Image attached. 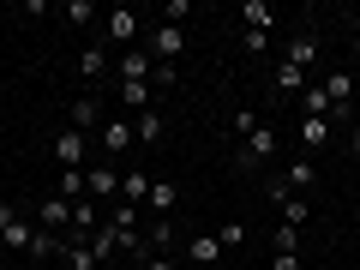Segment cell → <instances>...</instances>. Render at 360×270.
Returning <instances> with one entry per match:
<instances>
[{
    "label": "cell",
    "mask_w": 360,
    "mask_h": 270,
    "mask_svg": "<svg viewBox=\"0 0 360 270\" xmlns=\"http://www.w3.org/2000/svg\"><path fill=\"white\" fill-rule=\"evenodd\" d=\"M162 132H168L162 108H144V115H132V144H144V150H156V144H162Z\"/></svg>",
    "instance_id": "5bb4252c"
},
{
    "label": "cell",
    "mask_w": 360,
    "mask_h": 270,
    "mask_svg": "<svg viewBox=\"0 0 360 270\" xmlns=\"http://www.w3.org/2000/svg\"><path fill=\"white\" fill-rule=\"evenodd\" d=\"M37 229H49V234H66V229H72V205H66L60 193H49V198L37 205Z\"/></svg>",
    "instance_id": "7c38bea8"
},
{
    "label": "cell",
    "mask_w": 360,
    "mask_h": 270,
    "mask_svg": "<svg viewBox=\"0 0 360 270\" xmlns=\"http://www.w3.org/2000/svg\"><path fill=\"white\" fill-rule=\"evenodd\" d=\"M186 258H193L198 270H210L222 258V240H217V234H193V240H186Z\"/></svg>",
    "instance_id": "7402d4cb"
},
{
    "label": "cell",
    "mask_w": 360,
    "mask_h": 270,
    "mask_svg": "<svg viewBox=\"0 0 360 270\" xmlns=\"http://www.w3.org/2000/svg\"><path fill=\"white\" fill-rule=\"evenodd\" d=\"M84 132H72V127H60V132H54V162H60V168H84Z\"/></svg>",
    "instance_id": "9a60e30c"
},
{
    "label": "cell",
    "mask_w": 360,
    "mask_h": 270,
    "mask_svg": "<svg viewBox=\"0 0 360 270\" xmlns=\"http://www.w3.org/2000/svg\"><path fill=\"white\" fill-rule=\"evenodd\" d=\"M96 144H103V156H108V162H120V156L132 150V120L108 115V120H103V132H96Z\"/></svg>",
    "instance_id": "30bf717a"
},
{
    "label": "cell",
    "mask_w": 360,
    "mask_h": 270,
    "mask_svg": "<svg viewBox=\"0 0 360 270\" xmlns=\"http://www.w3.org/2000/svg\"><path fill=\"white\" fill-rule=\"evenodd\" d=\"M144 49H150V60H156V66H174V60H180V49H186V30H180V25H150Z\"/></svg>",
    "instance_id": "8992f818"
},
{
    "label": "cell",
    "mask_w": 360,
    "mask_h": 270,
    "mask_svg": "<svg viewBox=\"0 0 360 270\" xmlns=\"http://www.w3.org/2000/svg\"><path fill=\"white\" fill-rule=\"evenodd\" d=\"M84 193L108 210V205L120 198V168H115V162H90V168H84Z\"/></svg>",
    "instance_id": "52a82bcc"
},
{
    "label": "cell",
    "mask_w": 360,
    "mask_h": 270,
    "mask_svg": "<svg viewBox=\"0 0 360 270\" xmlns=\"http://www.w3.org/2000/svg\"><path fill=\"white\" fill-rule=\"evenodd\" d=\"M234 18H240V30H276V6H270V0H240V6H234Z\"/></svg>",
    "instance_id": "4fadbf2b"
},
{
    "label": "cell",
    "mask_w": 360,
    "mask_h": 270,
    "mask_svg": "<svg viewBox=\"0 0 360 270\" xmlns=\"http://www.w3.org/2000/svg\"><path fill=\"white\" fill-rule=\"evenodd\" d=\"M276 174L288 180V193H300V198H307V193H312V180H319V162H312V156H295V162H288V168H276Z\"/></svg>",
    "instance_id": "e0dca14e"
},
{
    "label": "cell",
    "mask_w": 360,
    "mask_h": 270,
    "mask_svg": "<svg viewBox=\"0 0 360 270\" xmlns=\"http://www.w3.org/2000/svg\"><path fill=\"white\" fill-rule=\"evenodd\" d=\"M150 168H132V174H120V205H132V210H144V198H150Z\"/></svg>",
    "instance_id": "2e32d148"
},
{
    "label": "cell",
    "mask_w": 360,
    "mask_h": 270,
    "mask_svg": "<svg viewBox=\"0 0 360 270\" xmlns=\"http://www.w3.org/2000/svg\"><path fill=\"white\" fill-rule=\"evenodd\" d=\"M0 270H6V264H0Z\"/></svg>",
    "instance_id": "8d00e7d4"
},
{
    "label": "cell",
    "mask_w": 360,
    "mask_h": 270,
    "mask_svg": "<svg viewBox=\"0 0 360 270\" xmlns=\"http://www.w3.org/2000/svg\"><path fill=\"white\" fill-rule=\"evenodd\" d=\"M103 72H108V49H103V42H90V49L78 54V78H84V84H96Z\"/></svg>",
    "instance_id": "603a6c76"
},
{
    "label": "cell",
    "mask_w": 360,
    "mask_h": 270,
    "mask_svg": "<svg viewBox=\"0 0 360 270\" xmlns=\"http://www.w3.org/2000/svg\"><path fill=\"white\" fill-rule=\"evenodd\" d=\"M312 84L324 90V103H330V120H354L360 115V78H354V66H324Z\"/></svg>",
    "instance_id": "6da1fadb"
},
{
    "label": "cell",
    "mask_w": 360,
    "mask_h": 270,
    "mask_svg": "<svg viewBox=\"0 0 360 270\" xmlns=\"http://www.w3.org/2000/svg\"><path fill=\"white\" fill-rule=\"evenodd\" d=\"M180 18H193V0H168L162 6V25H180Z\"/></svg>",
    "instance_id": "4dcf8cb0"
},
{
    "label": "cell",
    "mask_w": 360,
    "mask_h": 270,
    "mask_svg": "<svg viewBox=\"0 0 360 270\" xmlns=\"http://www.w3.org/2000/svg\"><path fill=\"white\" fill-rule=\"evenodd\" d=\"M60 18H66L72 30H84V25H103V6H90V0H66Z\"/></svg>",
    "instance_id": "cb8c5ba5"
},
{
    "label": "cell",
    "mask_w": 360,
    "mask_h": 270,
    "mask_svg": "<svg viewBox=\"0 0 360 270\" xmlns=\"http://www.w3.org/2000/svg\"><path fill=\"white\" fill-rule=\"evenodd\" d=\"M217 240H222V252H240V246H246V222H222Z\"/></svg>",
    "instance_id": "83f0119b"
},
{
    "label": "cell",
    "mask_w": 360,
    "mask_h": 270,
    "mask_svg": "<svg viewBox=\"0 0 360 270\" xmlns=\"http://www.w3.org/2000/svg\"><path fill=\"white\" fill-rule=\"evenodd\" d=\"M103 205H96V198H78V205H72V229H66V240H78V246H84L90 240V234H96V229H103Z\"/></svg>",
    "instance_id": "8fae6325"
},
{
    "label": "cell",
    "mask_w": 360,
    "mask_h": 270,
    "mask_svg": "<svg viewBox=\"0 0 360 270\" xmlns=\"http://www.w3.org/2000/svg\"><path fill=\"white\" fill-rule=\"evenodd\" d=\"M348 60L360 66V18H348Z\"/></svg>",
    "instance_id": "d6a6232c"
},
{
    "label": "cell",
    "mask_w": 360,
    "mask_h": 270,
    "mask_svg": "<svg viewBox=\"0 0 360 270\" xmlns=\"http://www.w3.org/2000/svg\"><path fill=\"white\" fill-rule=\"evenodd\" d=\"M276 252H283V258H300V229L276 222Z\"/></svg>",
    "instance_id": "f1b7e54d"
},
{
    "label": "cell",
    "mask_w": 360,
    "mask_h": 270,
    "mask_svg": "<svg viewBox=\"0 0 360 270\" xmlns=\"http://www.w3.org/2000/svg\"><path fill=\"white\" fill-rule=\"evenodd\" d=\"M139 270H180V264H174L168 252H144V258H139Z\"/></svg>",
    "instance_id": "1f68e13d"
},
{
    "label": "cell",
    "mask_w": 360,
    "mask_h": 270,
    "mask_svg": "<svg viewBox=\"0 0 360 270\" xmlns=\"http://www.w3.org/2000/svg\"><path fill=\"white\" fill-rule=\"evenodd\" d=\"M270 270H300V258H283V252H270Z\"/></svg>",
    "instance_id": "836d02e7"
},
{
    "label": "cell",
    "mask_w": 360,
    "mask_h": 270,
    "mask_svg": "<svg viewBox=\"0 0 360 270\" xmlns=\"http://www.w3.org/2000/svg\"><path fill=\"white\" fill-rule=\"evenodd\" d=\"M270 84H276V96H300V90L312 84L300 66H288V60H276V72H270Z\"/></svg>",
    "instance_id": "d6986e66"
},
{
    "label": "cell",
    "mask_w": 360,
    "mask_h": 270,
    "mask_svg": "<svg viewBox=\"0 0 360 270\" xmlns=\"http://www.w3.org/2000/svg\"><path fill=\"white\" fill-rule=\"evenodd\" d=\"M54 193H60L66 205H78V198H90V193H84V168H60V186H54Z\"/></svg>",
    "instance_id": "484cf974"
},
{
    "label": "cell",
    "mask_w": 360,
    "mask_h": 270,
    "mask_svg": "<svg viewBox=\"0 0 360 270\" xmlns=\"http://www.w3.org/2000/svg\"><path fill=\"white\" fill-rule=\"evenodd\" d=\"M120 103L132 115H144V108H156V84H120Z\"/></svg>",
    "instance_id": "d4e9b609"
},
{
    "label": "cell",
    "mask_w": 360,
    "mask_h": 270,
    "mask_svg": "<svg viewBox=\"0 0 360 270\" xmlns=\"http://www.w3.org/2000/svg\"><path fill=\"white\" fill-rule=\"evenodd\" d=\"M103 120H108V115H103V96H96V90H84V96L66 108V127L84 132V139H90V132H103Z\"/></svg>",
    "instance_id": "ba28073f"
},
{
    "label": "cell",
    "mask_w": 360,
    "mask_h": 270,
    "mask_svg": "<svg viewBox=\"0 0 360 270\" xmlns=\"http://www.w3.org/2000/svg\"><path fill=\"white\" fill-rule=\"evenodd\" d=\"M30 240H37V222L25 217V205H6V198H0V252L30 258Z\"/></svg>",
    "instance_id": "3957f363"
},
{
    "label": "cell",
    "mask_w": 360,
    "mask_h": 270,
    "mask_svg": "<svg viewBox=\"0 0 360 270\" xmlns=\"http://www.w3.org/2000/svg\"><path fill=\"white\" fill-rule=\"evenodd\" d=\"M283 60L288 66H300V72H324V54H319V18H300V25H295V37H288V49H283Z\"/></svg>",
    "instance_id": "7a4b0ae2"
},
{
    "label": "cell",
    "mask_w": 360,
    "mask_h": 270,
    "mask_svg": "<svg viewBox=\"0 0 360 270\" xmlns=\"http://www.w3.org/2000/svg\"><path fill=\"white\" fill-rule=\"evenodd\" d=\"M103 49H139V13L132 6H108L103 13Z\"/></svg>",
    "instance_id": "5b68a950"
},
{
    "label": "cell",
    "mask_w": 360,
    "mask_h": 270,
    "mask_svg": "<svg viewBox=\"0 0 360 270\" xmlns=\"http://www.w3.org/2000/svg\"><path fill=\"white\" fill-rule=\"evenodd\" d=\"M348 150H354V156H360V115H354V120H348Z\"/></svg>",
    "instance_id": "e575fe53"
},
{
    "label": "cell",
    "mask_w": 360,
    "mask_h": 270,
    "mask_svg": "<svg viewBox=\"0 0 360 270\" xmlns=\"http://www.w3.org/2000/svg\"><path fill=\"white\" fill-rule=\"evenodd\" d=\"M276 222H288V229H307L312 222V205L300 193H288V198H276Z\"/></svg>",
    "instance_id": "44dd1931"
},
{
    "label": "cell",
    "mask_w": 360,
    "mask_h": 270,
    "mask_svg": "<svg viewBox=\"0 0 360 270\" xmlns=\"http://www.w3.org/2000/svg\"><path fill=\"white\" fill-rule=\"evenodd\" d=\"M276 150H283L276 127H270V120H258V132H252V139H240V150H234V168H240V174H258Z\"/></svg>",
    "instance_id": "277c9868"
},
{
    "label": "cell",
    "mask_w": 360,
    "mask_h": 270,
    "mask_svg": "<svg viewBox=\"0 0 360 270\" xmlns=\"http://www.w3.org/2000/svg\"><path fill=\"white\" fill-rule=\"evenodd\" d=\"M174 205H180V186L156 174V180H150V198H144V210H156V222H168V210H174Z\"/></svg>",
    "instance_id": "ac0fdd59"
},
{
    "label": "cell",
    "mask_w": 360,
    "mask_h": 270,
    "mask_svg": "<svg viewBox=\"0 0 360 270\" xmlns=\"http://www.w3.org/2000/svg\"><path fill=\"white\" fill-rule=\"evenodd\" d=\"M115 72H120V84H150V78H156V60H150V49L139 42V49H127V54L115 60Z\"/></svg>",
    "instance_id": "9c48e42d"
},
{
    "label": "cell",
    "mask_w": 360,
    "mask_h": 270,
    "mask_svg": "<svg viewBox=\"0 0 360 270\" xmlns=\"http://www.w3.org/2000/svg\"><path fill=\"white\" fill-rule=\"evenodd\" d=\"M229 132H234V139H252V132H258V108H234V115H229Z\"/></svg>",
    "instance_id": "4316f807"
},
{
    "label": "cell",
    "mask_w": 360,
    "mask_h": 270,
    "mask_svg": "<svg viewBox=\"0 0 360 270\" xmlns=\"http://www.w3.org/2000/svg\"><path fill=\"white\" fill-rule=\"evenodd\" d=\"M103 270H120V264H103Z\"/></svg>",
    "instance_id": "d590c367"
},
{
    "label": "cell",
    "mask_w": 360,
    "mask_h": 270,
    "mask_svg": "<svg viewBox=\"0 0 360 270\" xmlns=\"http://www.w3.org/2000/svg\"><path fill=\"white\" fill-rule=\"evenodd\" d=\"M330 144V120H307L300 115V156H319Z\"/></svg>",
    "instance_id": "ffe728a7"
},
{
    "label": "cell",
    "mask_w": 360,
    "mask_h": 270,
    "mask_svg": "<svg viewBox=\"0 0 360 270\" xmlns=\"http://www.w3.org/2000/svg\"><path fill=\"white\" fill-rule=\"evenodd\" d=\"M240 49H246V54H258V60H264V54H270V37H264V30H240Z\"/></svg>",
    "instance_id": "f546056e"
}]
</instances>
